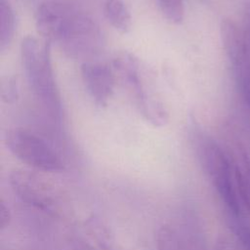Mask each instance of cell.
Instances as JSON below:
<instances>
[{
  "mask_svg": "<svg viewBox=\"0 0 250 250\" xmlns=\"http://www.w3.org/2000/svg\"><path fill=\"white\" fill-rule=\"evenodd\" d=\"M38 32L55 43L66 56L74 59H91L104 45L99 24L77 8L57 1L41 3L35 14Z\"/></svg>",
  "mask_w": 250,
  "mask_h": 250,
  "instance_id": "cell-1",
  "label": "cell"
},
{
  "mask_svg": "<svg viewBox=\"0 0 250 250\" xmlns=\"http://www.w3.org/2000/svg\"><path fill=\"white\" fill-rule=\"evenodd\" d=\"M23 70L30 90L48 115L57 122L62 120V104L56 82L51 59V43L40 45L36 38L26 36L21 45Z\"/></svg>",
  "mask_w": 250,
  "mask_h": 250,
  "instance_id": "cell-2",
  "label": "cell"
},
{
  "mask_svg": "<svg viewBox=\"0 0 250 250\" xmlns=\"http://www.w3.org/2000/svg\"><path fill=\"white\" fill-rule=\"evenodd\" d=\"M200 164L222 201L235 219L240 218L241 203L237 191L234 167L220 146L200 132L194 134Z\"/></svg>",
  "mask_w": 250,
  "mask_h": 250,
  "instance_id": "cell-3",
  "label": "cell"
},
{
  "mask_svg": "<svg viewBox=\"0 0 250 250\" xmlns=\"http://www.w3.org/2000/svg\"><path fill=\"white\" fill-rule=\"evenodd\" d=\"M112 64L143 117L153 126H165L169 121V112L162 102L147 90L139 59L129 52H123L113 59Z\"/></svg>",
  "mask_w": 250,
  "mask_h": 250,
  "instance_id": "cell-4",
  "label": "cell"
},
{
  "mask_svg": "<svg viewBox=\"0 0 250 250\" xmlns=\"http://www.w3.org/2000/svg\"><path fill=\"white\" fill-rule=\"evenodd\" d=\"M5 145L15 157L34 169L51 173L64 170L60 154L45 139L32 132L20 128L9 130Z\"/></svg>",
  "mask_w": 250,
  "mask_h": 250,
  "instance_id": "cell-5",
  "label": "cell"
},
{
  "mask_svg": "<svg viewBox=\"0 0 250 250\" xmlns=\"http://www.w3.org/2000/svg\"><path fill=\"white\" fill-rule=\"evenodd\" d=\"M9 183L14 193L25 204L48 214L56 212L52 189L37 175L24 170H14L10 173Z\"/></svg>",
  "mask_w": 250,
  "mask_h": 250,
  "instance_id": "cell-6",
  "label": "cell"
},
{
  "mask_svg": "<svg viewBox=\"0 0 250 250\" xmlns=\"http://www.w3.org/2000/svg\"><path fill=\"white\" fill-rule=\"evenodd\" d=\"M80 70L83 84L89 96L98 106H105L114 90L113 68L101 62L86 61L82 62Z\"/></svg>",
  "mask_w": 250,
  "mask_h": 250,
  "instance_id": "cell-7",
  "label": "cell"
},
{
  "mask_svg": "<svg viewBox=\"0 0 250 250\" xmlns=\"http://www.w3.org/2000/svg\"><path fill=\"white\" fill-rule=\"evenodd\" d=\"M221 36L224 49L229 60L230 61L236 79L239 83H241L247 75L246 55L242 29H239L233 21L225 20L221 25Z\"/></svg>",
  "mask_w": 250,
  "mask_h": 250,
  "instance_id": "cell-8",
  "label": "cell"
},
{
  "mask_svg": "<svg viewBox=\"0 0 250 250\" xmlns=\"http://www.w3.org/2000/svg\"><path fill=\"white\" fill-rule=\"evenodd\" d=\"M104 13L110 25L120 33H127L132 27V16L122 0H104Z\"/></svg>",
  "mask_w": 250,
  "mask_h": 250,
  "instance_id": "cell-9",
  "label": "cell"
},
{
  "mask_svg": "<svg viewBox=\"0 0 250 250\" xmlns=\"http://www.w3.org/2000/svg\"><path fill=\"white\" fill-rule=\"evenodd\" d=\"M16 32V15L9 0H0V50H7Z\"/></svg>",
  "mask_w": 250,
  "mask_h": 250,
  "instance_id": "cell-10",
  "label": "cell"
},
{
  "mask_svg": "<svg viewBox=\"0 0 250 250\" xmlns=\"http://www.w3.org/2000/svg\"><path fill=\"white\" fill-rule=\"evenodd\" d=\"M156 245L158 250H191L184 234L171 225H164L158 229Z\"/></svg>",
  "mask_w": 250,
  "mask_h": 250,
  "instance_id": "cell-11",
  "label": "cell"
},
{
  "mask_svg": "<svg viewBox=\"0 0 250 250\" xmlns=\"http://www.w3.org/2000/svg\"><path fill=\"white\" fill-rule=\"evenodd\" d=\"M237 191L240 203L246 207L250 214V165L245 162L242 167L234 166Z\"/></svg>",
  "mask_w": 250,
  "mask_h": 250,
  "instance_id": "cell-12",
  "label": "cell"
},
{
  "mask_svg": "<svg viewBox=\"0 0 250 250\" xmlns=\"http://www.w3.org/2000/svg\"><path fill=\"white\" fill-rule=\"evenodd\" d=\"M159 9L165 19L174 24H179L185 18L184 0H157Z\"/></svg>",
  "mask_w": 250,
  "mask_h": 250,
  "instance_id": "cell-13",
  "label": "cell"
},
{
  "mask_svg": "<svg viewBox=\"0 0 250 250\" xmlns=\"http://www.w3.org/2000/svg\"><path fill=\"white\" fill-rule=\"evenodd\" d=\"M242 34H243V40H244L247 75H248L250 74V3H247V5H245V8H244Z\"/></svg>",
  "mask_w": 250,
  "mask_h": 250,
  "instance_id": "cell-14",
  "label": "cell"
},
{
  "mask_svg": "<svg viewBox=\"0 0 250 250\" xmlns=\"http://www.w3.org/2000/svg\"><path fill=\"white\" fill-rule=\"evenodd\" d=\"M234 233L243 250H250V229L241 223H235Z\"/></svg>",
  "mask_w": 250,
  "mask_h": 250,
  "instance_id": "cell-15",
  "label": "cell"
},
{
  "mask_svg": "<svg viewBox=\"0 0 250 250\" xmlns=\"http://www.w3.org/2000/svg\"><path fill=\"white\" fill-rule=\"evenodd\" d=\"M2 98L7 103H12L18 98L17 83L13 79H7L6 82L2 84Z\"/></svg>",
  "mask_w": 250,
  "mask_h": 250,
  "instance_id": "cell-16",
  "label": "cell"
},
{
  "mask_svg": "<svg viewBox=\"0 0 250 250\" xmlns=\"http://www.w3.org/2000/svg\"><path fill=\"white\" fill-rule=\"evenodd\" d=\"M11 222V212L8 206L5 205L3 200L0 203V227L1 229H4L10 225Z\"/></svg>",
  "mask_w": 250,
  "mask_h": 250,
  "instance_id": "cell-17",
  "label": "cell"
},
{
  "mask_svg": "<svg viewBox=\"0 0 250 250\" xmlns=\"http://www.w3.org/2000/svg\"><path fill=\"white\" fill-rule=\"evenodd\" d=\"M240 86L242 88L245 100H246V102H247V104H248V105L250 107V74H248L243 79V81L240 83Z\"/></svg>",
  "mask_w": 250,
  "mask_h": 250,
  "instance_id": "cell-18",
  "label": "cell"
}]
</instances>
